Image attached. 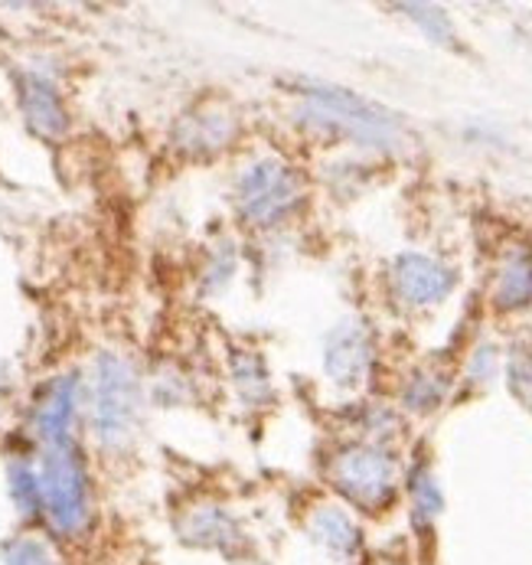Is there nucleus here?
<instances>
[{"mask_svg": "<svg viewBox=\"0 0 532 565\" xmlns=\"http://www.w3.org/2000/svg\"><path fill=\"white\" fill-rule=\"evenodd\" d=\"M333 487L363 510H382L395 493V458L380 445H350L330 465Z\"/></svg>", "mask_w": 532, "mask_h": 565, "instance_id": "nucleus-5", "label": "nucleus"}, {"mask_svg": "<svg viewBox=\"0 0 532 565\" xmlns=\"http://www.w3.org/2000/svg\"><path fill=\"white\" fill-rule=\"evenodd\" d=\"M235 380L245 393V399H265L268 396V376H265V366L255 353H245V356H235Z\"/></svg>", "mask_w": 532, "mask_h": 565, "instance_id": "nucleus-19", "label": "nucleus"}, {"mask_svg": "<svg viewBox=\"0 0 532 565\" xmlns=\"http://www.w3.org/2000/svg\"><path fill=\"white\" fill-rule=\"evenodd\" d=\"M408 490H412V507H415V520L418 523H432L445 510V497H441V490L435 484V475L428 468H415L412 471Z\"/></svg>", "mask_w": 532, "mask_h": 565, "instance_id": "nucleus-16", "label": "nucleus"}, {"mask_svg": "<svg viewBox=\"0 0 532 565\" xmlns=\"http://www.w3.org/2000/svg\"><path fill=\"white\" fill-rule=\"evenodd\" d=\"M78 383L76 376H60L36 405V431L46 445L70 438V425L76 415Z\"/></svg>", "mask_w": 532, "mask_h": 565, "instance_id": "nucleus-10", "label": "nucleus"}, {"mask_svg": "<svg viewBox=\"0 0 532 565\" xmlns=\"http://www.w3.org/2000/svg\"><path fill=\"white\" fill-rule=\"evenodd\" d=\"M310 536L333 556H353L360 550V526L340 507H320L310 516Z\"/></svg>", "mask_w": 532, "mask_h": 565, "instance_id": "nucleus-12", "label": "nucleus"}, {"mask_svg": "<svg viewBox=\"0 0 532 565\" xmlns=\"http://www.w3.org/2000/svg\"><path fill=\"white\" fill-rule=\"evenodd\" d=\"M232 138H235V118H228L226 111H210V108H200L196 115L183 118L177 128V145L193 154H210V151L228 148Z\"/></svg>", "mask_w": 532, "mask_h": 565, "instance_id": "nucleus-11", "label": "nucleus"}, {"mask_svg": "<svg viewBox=\"0 0 532 565\" xmlns=\"http://www.w3.org/2000/svg\"><path fill=\"white\" fill-rule=\"evenodd\" d=\"M7 487H10V500L20 510V516L33 520L43 516V490H40V471H33L26 461H13L7 468Z\"/></svg>", "mask_w": 532, "mask_h": 565, "instance_id": "nucleus-14", "label": "nucleus"}, {"mask_svg": "<svg viewBox=\"0 0 532 565\" xmlns=\"http://www.w3.org/2000/svg\"><path fill=\"white\" fill-rule=\"evenodd\" d=\"M435 43H448V46H455V26H451V20H448V13L445 10H438V7H425V3H405L402 7Z\"/></svg>", "mask_w": 532, "mask_h": 565, "instance_id": "nucleus-18", "label": "nucleus"}, {"mask_svg": "<svg viewBox=\"0 0 532 565\" xmlns=\"http://www.w3.org/2000/svg\"><path fill=\"white\" fill-rule=\"evenodd\" d=\"M307 115L347 138H357L360 145L373 148H392L402 138L398 121L380 108L376 102H366L347 88H327V85H310L305 88Z\"/></svg>", "mask_w": 532, "mask_h": 565, "instance_id": "nucleus-3", "label": "nucleus"}, {"mask_svg": "<svg viewBox=\"0 0 532 565\" xmlns=\"http://www.w3.org/2000/svg\"><path fill=\"white\" fill-rule=\"evenodd\" d=\"M389 281H392V295L405 308H428V305H438L451 295L455 271L432 255L405 252L392 262Z\"/></svg>", "mask_w": 532, "mask_h": 565, "instance_id": "nucleus-6", "label": "nucleus"}, {"mask_svg": "<svg viewBox=\"0 0 532 565\" xmlns=\"http://www.w3.org/2000/svg\"><path fill=\"white\" fill-rule=\"evenodd\" d=\"M510 386L517 390V396H523L526 403H532V350L513 353V363H510Z\"/></svg>", "mask_w": 532, "mask_h": 565, "instance_id": "nucleus-20", "label": "nucleus"}, {"mask_svg": "<svg viewBox=\"0 0 532 565\" xmlns=\"http://www.w3.org/2000/svg\"><path fill=\"white\" fill-rule=\"evenodd\" d=\"M141 408V383L135 366L118 353H102L95 363L92 422L105 448H125L135 435Z\"/></svg>", "mask_w": 532, "mask_h": 565, "instance_id": "nucleus-2", "label": "nucleus"}, {"mask_svg": "<svg viewBox=\"0 0 532 565\" xmlns=\"http://www.w3.org/2000/svg\"><path fill=\"white\" fill-rule=\"evenodd\" d=\"M301 196H305V190H301L298 170H291L281 161L252 163L238 177V186H235L238 213L258 226H272V223L285 220L288 213H295Z\"/></svg>", "mask_w": 532, "mask_h": 565, "instance_id": "nucleus-4", "label": "nucleus"}, {"mask_svg": "<svg viewBox=\"0 0 532 565\" xmlns=\"http://www.w3.org/2000/svg\"><path fill=\"white\" fill-rule=\"evenodd\" d=\"M180 533L190 540V543H200V546H216V550H228L232 543H238V526L232 523L226 510H193L190 520L180 526Z\"/></svg>", "mask_w": 532, "mask_h": 565, "instance_id": "nucleus-13", "label": "nucleus"}, {"mask_svg": "<svg viewBox=\"0 0 532 565\" xmlns=\"http://www.w3.org/2000/svg\"><path fill=\"white\" fill-rule=\"evenodd\" d=\"M17 92H20V108H23L26 125L40 138H60L70 128L66 105L53 82L36 76V73H23L17 82Z\"/></svg>", "mask_w": 532, "mask_h": 565, "instance_id": "nucleus-8", "label": "nucleus"}, {"mask_svg": "<svg viewBox=\"0 0 532 565\" xmlns=\"http://www.w3.org/2000/svg\"><path fill=\"white\" fill-rule=\"evenodd\" d=\"M370 363H373L370 330L360 321L340 323L327 340V353H323L327 376L337 386H360L370 373Z\"/></svg>", "mask_w": 532, "mask_h": 565, "instance_id": "nucleus-7", "label": "nucleus"}, {"mask_svg": "<svg viewBox=\"0 0 532 565\" xmlns=\"http://www.w3.org/2000/svg\"><path fill=\"white\" fill-rule=\"evenodd\" d=\"M493 373V350H477V356H474V366H470V376L474 380H487Z\"/></svg>", "mask_w": 532, "mask_h": 565, "instance_id": "nucleus-21", "label": "nucleus"}, {"mask_svg": "<svg viewBox=\"0 0 532 565\" xmlns=\"http://www.w3.org/2000/svg\"><path fill=\"white\" fill-rule=\"evenodd\" d=\"M40 490H43V516L56 536L76 540L92 523V490L78 448L63 438L46 445L40 465Z\"/></svg>", "mask_w": 532, "mask_h": 565, "instance_id": "nucleus-1", "label": "nucleus"}, {"mask_svg": "<svg viewBox=\"0 0 532 565\" xmlns=\"http://www.w3.org/2000/svg\"><path fill=\"white\" fill-rule=\"evenodd\" d=\"M445 393H448V380L441 373H415L402 393V403L412 412H432L441 405Z\"/></svg>", "mask_w": 532, "mask_h": 565, "instance_id": "nucleus-15", "label": "nucleus"}, {"mask_svg": "<svg viewBox=\"0 0 532 565\" xmlns=\"http://www.w3.org/2000/svg\"><path fill=\"white\" fill-rule=\"evenodd\" d=\"M493 305L500 311H520L532 305V252L526 245H510L493 271Z\"/></svg>", "mask_w": 532, "mask_h": 565, "instance_id": "nucleus-9", "label": "nucleus"}, {"mask_svg": "<svg viewBox=\"0 0 532 565\" xmlns=\"http://www.w3.org/2000/svg\"><path fill=\"white\" fill-rule=\"evenodd\" d=\"M0 565H60L53 546L40 536H17L3 546Z\"/></svg>", "mask_w": 532, "mask_h": 565, "instance_id": "nucleus-17", "label": "nucleus"}]
</instances>
